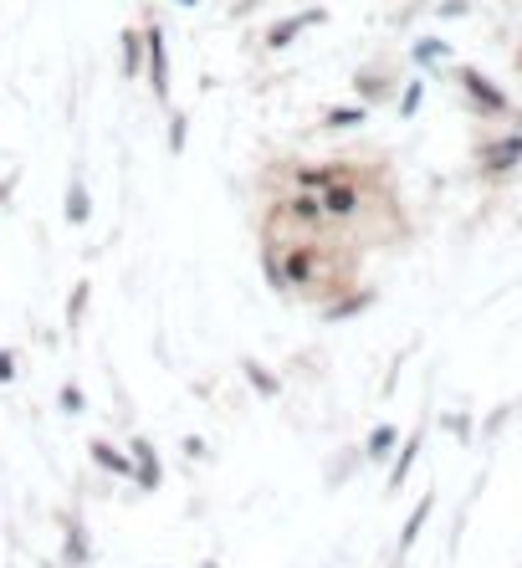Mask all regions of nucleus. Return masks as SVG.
Returning <instances> with one entry per match:
<instances>
[{
	"mask_svg": "<svg viewBox=\"0 0 522 568\" xmlns=\"http://www.w3.org/2000/svg\"><path fill=\"white\" fill-rule=\"evenodd\" d=\"M144 52H149V77H154V93L169 98V57H164V31L149 26L144 31Z\"/></svg>",
	"mask_w": 522,
	"mask_h": 568,
	"instance_id": "nucleus-1",
	"label": "nucleus"
},
{
	"mask_svg": "<svg viewBox=\"0 0 522 568\" xmlns=\"http://www.w3.org/2000/svg\"><path fill=\"white\" fill-rule=\"evenodd\" d=\"M466 87H471V98H476V103H487V113H502V108H507V98L497 93V87H492L487 77H476V72H466Z\"/></svg>",
	"mask_w": 522,
	"mask_h": 568,
	"instance_id": "nucleus-2",
	"label": "nucleus"
},
{
	"mask_svg": "<svg viewBox=\"0 0 522 568\" xmlns=\"http://www.w3.org/2000/svg\"><path fill=\"white\" fill-rule=\"evenodd\" d=\"M313 21H323V16H318V11H302V16H292L282 31H272V47H287V41H292L302 26H313Z\"/></svg>",
	"mask_w": 522,
	"mask_h": 568,
	"instance_id": "nucleus-3",
	"label": "nucleus"
},
{
	"mask_svg": "<svg viewBox=\"0 0 522 568\" xmlns=\"http://www.w3.org/2000/svg\"><path fill=\"white\" fill-rule=\"evenodd\" d=\"M67 221H72V226H82V221H87V190H82V185H72V190H67Z\"/></svg>",
	"mask_w": 522,
	"mask_h": 568,
	"instance_id": "nucleus-4",
	"label": "nucleus"
},
{
	"mask_svg": "<svg viewBox=\"0 0 522 568\" xmlns=\"http://www.w3.org/2000/svg\"><path fill=\"white\" fill-rule=\"evenodd\" d=\"M522 154V139H507V144H497V154H487V169H502V164H512Z\"/></svg>",
	"mask_w": 522,
	"mask_h": 568,
	"instance_id": "nucleus-5",
	"label": "nucleus"
},
{
	"mask_svg": "<svg viewBox=\"0 0 522 568\" xmlns=\"http://www.w3.org/2000/svg\"><path fill=\"white\" fill-rule=\"evenodd\" d=\"M123 72H139V36H123Z\"/></svg>",
	"mask_w": 522,
	"mask_h": 568,
	"instance_id": "nucleus-6",
	"label": "nucleus"
},
{
	"mask_svg": "<svg viewBox=\"0 0 522 568\" xmlns=\"http://www.w3.org/2000/svg\"><path fill=\"white\" fill-rule=\"evenodd\" d=\"M93 456H98V461H103L108 471H128V461H123L118 451H108V446H93Z\"/></svg>",
	"mask_w": 522,
	"mask_h": 568,
	"instance_id": "nucleus-7",
	"label": "nucleus"
},
{
	"mask_svg": "<svg viewBox=\"0 0 522 568\" xmlns=\"http://www.w3.org/2000/svg\"><path fill=\"white\" fill-rule=\"evenodd\" d=\"M415 57H420V62H435V57H446V41H420V47H415Z\"/></svg>",
	"mask_w": 522,
	"mask_h": 568,
	"instance_id": "nucleus-8",
	"label": "nucleus"
},
{
	"mask_svg": "<svg viewBox=\"0 0 522 568\" xmlns=\"http://www.w3.org/2000/svg\"><path fill=\"white\" fill-rule=\"evenodd\" d=\"M16 379V354L11 348H0V384H11Z\"/></svg>",
	"mask_w": 522,
	"mask_h": 568,
	"instance_id": "nucleus-9",
	"label": "nucleus"
},
{
	"mask_svg": "<svg viewBox=\"0 0 522 568\" xmlns=\"http://www.w3.org/2000/svg\"><path fill=\"white\" fill-rule=\"evenodd\" d=\"M11 190H16V174H11V180H0V205L11 200Z\"/></svg>",
	"mask_w": 522,
	"mask_h": 568,
	"instance_id": "nucleus-10",
	"label": "nucleus"
},
{
	"mask_svg": "<svg viewBox=\"0 0 522 568\" xmlns=\"http://www.w3.org/2000/svg\"><path fill=\"white\" fill-rule=\"evenodd\" d=\"M185 6H195V0H185Z\"/></svg>",
	"mask_w": 522,
	"mask_h": 568,
	"instance_id": "nucleus-11",
	"label": "nucleus"
}]
</instances>
